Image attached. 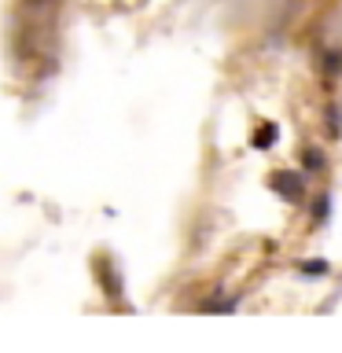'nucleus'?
<instances>
[{"label": "nucleus", "mask_w": 342, "mask_h": 353, "mask_svg": "<svg viewBox=\"0 0 342 353\" xmlns=\"http://www.w3.org/2000/svg\"><path fill=\"white\" fill-rule=\"evenodd\" d=\"M272 188L287 199V203H298V199L305 195L302 176H298V173H276V176H272Z\"/></svg>", "instance_id": "1"}, {"label": "nucleus", "mask_w": 342, "mask_h": 353, "mask_svg": "<svg viewBox=\"0 0 342 353\" xmlns=\"http://www.w3.org/2000/svg\"><path fill=\"white\" fill-rule=\"evenodd\" d=\"M276 137H280V129H276V125H261V129H258V137H254V148H258V151L272 148Z\"/></svg>", "instance_id": "2"}, {"label": "nucleus", "mask_w": 342, "mask_h": 353, "mask_svg": "<svg viewBox=\"0 0 342 353\" xmlns=\"http://www.w3.org/2000/svg\"><path fill=\"white\" fill-rule=\"evenodd\" d=\"M298 269H302V272H313V276H324L328 272V261H298Z\"/></svg>", "instance_id": "3"}, {"label": "nucleus", "mask_w": 342, "mask_h": 353, "mask_svg": "<svg viewBox=\"0 0 342 353\" xmlns=\"http://www.w3.org/2000/svg\"><path fill=\"white\" fill-rule=\"evenodd\" d=\"M305 165H309V170H320V165H324V159H320L316 151H305Z\"/></svg>", "instance_id": "4"}]
</instances>
